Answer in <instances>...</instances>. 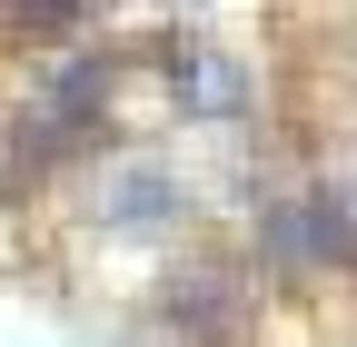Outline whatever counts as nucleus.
<instances>
[{
	"instance_id": "f257e3e1",
	"label": "nucleus",
	"mask_w": 357,
	"mask_h": 347,
	"mask_svg": "<svg viewBox=\"0 0 357 347\" xmlns=\"http://www.w3.org/2000/svg\"><path fill=\"white\" fill-rule=\"evenodd\" d=\"M0 20H10V30H40V40H50V30H79V0H0Z\"/></svg>"
}]
</instances>
